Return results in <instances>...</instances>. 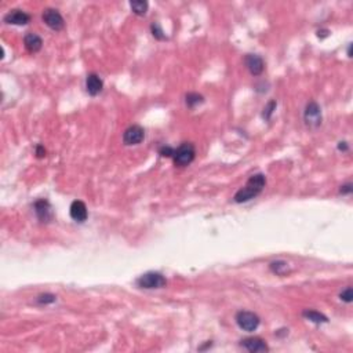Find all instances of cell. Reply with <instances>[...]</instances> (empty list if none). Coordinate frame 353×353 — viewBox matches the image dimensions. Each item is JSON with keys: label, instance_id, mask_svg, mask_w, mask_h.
Returning <instances> with one entry per match:
<instances>
[{"label": "cell", "instance_id": "ba28073f", "mask_svg": "<svg viewBox=\"0 0 353 353\" xmlns=\"http://www.w3.org/2000/svg\"><path fill=\"white\" fill-rule=\"evenodd\" d=\"M33 208H35L36 217L39 218L40 222H51L53 218H54V214H53V208H51V204L49 203V200L46 199H39L36 200L35 204H33Z\"/></svg>", "mask_w": 353, "mask_h": 353}, {"label": "cell", "instance_id": "8992f818", "mask_svg": "<svg viewBox=\"0 0 353 353\" xmlns=\"http://www.w3.org/2000/svg\"><path fill=\"white\" fill-rule=\"evenodd\" d=\"M41 18H43V22H45L46 25L49 26L50 29L56 30V32H60L65 26V21L62 18L60 11L56 10V9H46L43 11Z\"/></svg>", "mask_w": 353, "mask_h": 353}, {"label": "cell", "instance_id": "4fadbf2b", "mask_svg": "<svg viewBox=\"0 0 353 353\" xmlns=\"http://www.w3.org/2000/svg\"><path fill=\"white\" fill-rule=\"evenodd\" d=\"M104 89V81L97 73H90L86 79V90L91 97L98 96Z\"/></svg>", "mask_w": 353, "mask_h": 353}, {"label": "cell", "instance_id": "e0dca14e", "mask_svg": "<svg viewBox=\"0 0 353 353\" xmlns=\"http://www.w3.org/2000/svg\"><path fill=\"white\" fill-rule=\"evenodd\" d=\"M269 268L273 273H276L279 276H283L288 272V263L286 261H275L269 265Z\"/></svg>", "mask_w": 353, "mask_h": 353}, {"label": "cell", "instance_id": "603a6c76", "mask_svg": "<svg viewBox=\"0 0 353 353\" xmlns=\"http://www.w3.org/2000/svg\"><path fill=\"white\" fill-rule=\"evenodd\" d=\"M174 151H175V149L171 147H162L160 148V151H159V153L164 157H172L174 156Z\"/></svg>", "mask_w": 353, "mask_h": 353}, {"label": "cell", "instance_id": "d4e9b609", "mask_svg": "<svg viewBox=\"0 0 353 353\" xmlns=\"http://www.w3.org/2000/svg\"><path fill=\"white\" fill-rule=\"evenodd\" d=\"M35 152H36V156L39 157V159H41V157L46 156V149L43 145H37V147H36Z\"/></svg>", "mask_w": 353, "mask_h": 353}, {"label": "cell", "instance_id": "9a60e30c", "mask_svg": "<svg viewBox=\"0 0 353 353\" xmlns=\"http://www.w3.org/2000/svg\"><path fill=\"white\" fill-rule=\"evenodd\" d=\"M302 316L305 319H308V320H311V322H313V323H316V324L327 323L328 322L327 316H324L323 313L316 312V311H312V309H306V311H303Z\"/></svg>", "mask_w": 353, "mask_h": 353}, {"label": "cell", "instance_id": "7402d4cb", "mask_svg": "<svg viewBox=\"0 0 353 353\" xmlns=\"http://www.w3.org/2000/svg\"><path fill=\"white\" fill-rule=\"evenodd\" d=\"M339 297L342 301H345L346 303H350L353 301V293H352V287H346L343 290L342 293L339 294Z\"/></svg>", "mask_w": 353, "mask_h": 353}, {"label": "cell", "instance_id": "277c9868", "mask_svg": "<svg viewBox=\"0 0 353 353\" xmlns=\"http://www.w3.org/2000/svg\"><path fill=\"white\" fill-rule=\"evenodd\" d=\"M259 322L261 320L257 315L254 312H250V311H240L236 315L237 326L242 328L243 331H247V333L255 331L259 326Z\"/></svg>", "mask_w": 353, "mask_h": 353}, {"label": "cell", "instance_id": "cb8c5ba5", "mask_svg": "<svg viewBox=\"0 0 353 353\" xmlns=\"http://www.w3.org/2000/svg\"><path fill=\"white\" fill-rule=\"evenodd\" d=\"M352 184H346V185H342L341 187V189H339V193H342V195H349V193H352Z\"/></svg>", "mask_w": 353, "mask_h": 353}, {"label": "cell", "instance_id": "30bf717a", "mask_svg": "<svg viewBox=\"0 0 353 353\" xmlns=\"http://www.w3.org/2000/svg\"><path fill=\"white\" fill-rule=\"evenodd\" d=\"M244 64H246L248 72L252 76H259L263 72V69H265L263 60L259 56H257V54H247L246 58H244Z\"/></svg>", "mask_w": 353, "mask_h": 353}, {"label": "cell", "instance_id": "ac0fdd59", "mask_svg": "<svg viewBox=\"0 0 353 353\" xmlns=\"http://www.w3.org/2000/svg\"><path fill=\"white\" fill-rule=\"evenodd\" d=\"M203 101H204L203 97L200 94H197V93H189L185 97V102H187V106H189V108H195L199 104H203Z\"/></svg>", "mask_w": 353, "mask_h": 353}, {"label": "cell", "instance_id": "ffe728a7", "mask_svg": "<svg viewBox=\"0 0 353 353\" xmlns=\"http://www.w3.org/2000/svg\"><path fill=\"white\" fill-rule=\"evenodd\" d=\"M151 30H152V35H153V37L157 39V40H164V39H166V35H164V32H163L162 26L159 25L157 22L152 24Z\"/></svg>", "mask_w": 353, "mask_h": 353}, {"label": "cell", "instance_id": "d6986e66", "mask_svg": "<svg viewBox=\"0 0 353 353\" xmlns=\"http://www.w3.org/2000/svg\"><path fill=\"white\" fill-rule=\"evenodd\" d=\"M276 106H278V104H276L275 100L268 102V105L263 108V113H262V116L265 120H269V119H271V116L273 115V112L276 111Z\"/></svg>", "mask_w": 353, "mask_h": 353}, {"label": "cell", "instance_id": "7a4b0ae2", "mask_svg": "<svg viewBox=\"0 0 353 353\" xmlns=\"http://www.w3.org/2000/svg\"><path fill=\"white\" fill-rule=\"evenodd\" d=\"M196 156V148L192 142H184L180 147L174 151V164L178 167H187L189 166Z\"/></svg>", "mask_w": 353, "mask_h": 353}, {"label": "cell", "instance_id": "3957f363", "mask_svg": "<svg viewBox=\"0 0 353 353\" xmlns=\"http://www.w3.org/2000/svg\"><path fill=\"white\" fill-rule=\"evenodd\" d=\"M166 278L159 272H148L137 279V286L145 290H157L166 287Z\"/></svg>", "mask_w": 353, "mask_h": 353}, {"label": "cell", "instance_id": "5b68a950", "mask_svg": "<svg viewBox=\"0 0 353 353\" xmlns=\"http://www.w3.org/2000/svg\"><path fill=\"white\" fill-rule=\"evenodd\" d=\"M303 120L309 128H318L322 124V109L318 105V102H308L303 112Z\"/></svg>", "mask_w": 353, "mask_h": 353}, {"label": "cell", "instance_id": "2e32d148", "mask_svg": "<svg viewBox=\"0 0 353 353\" xmlns=\"http://www.w3.org/2000/svg\"><path fill=\"white\" fill-rule=\"evenodd\" d=\"M130 7L134 14L137 15H145L148 11V2H142V0H134V2H130Z\"/></svg>", "mask_w": 353, "mask_h": 353}, {"label": "cell", "instance_id": "7c38bea8", "mask_svg": "<svg viewBox=\"0 0 353 353\" xmlns=\"http://www.w3.org/2000/svg\"><path fill=\"white\" fill-rule=\"evenodd\" d=\"M69 214H71L72 219L76 222H84L89 217L86 204L81 200H75L72 203L71 208H69Z\"/></svg>", "mask_w": 353, "mask_h": 353}, {"label": "cell", "instance_id": "44dd1931", "mask_svg": "<svg viewBox=\"0 0 353 353\" xmlns=\"http://www.w3.org/2000/svg\"><path fill=\"white\" fill-rule=\"evenodd\" d=\"M57 297L53 295V294H41L39 297L36 298V302L40 303V305H49V303L56 302Z\"/></svg>", "mask_w": 353, "mask_h": 353}, {"label": "cell", "instance_id": "52a82bcc", "mask_svg": "<svg viewBox=\"0 0 353 353\" xmlns=\"http://www.w3.org/2000/svg\"><path fill=\"white\" fill-rule=\"evenodd\" d=\"M144 138H145V130L138 124H133L123 133V142L124 145H128V147L141 144Z\"/></svg>", "mask_w": 353, "mask_h": 353}, {"label": "cell", "instance_id": "6da1fadb", "mask_svg": "<svg viewBox=\"0 0 353 353\" xmlns=\"http://www.w3.org/2000/svg\"><path fill=\"white\" fill-rule=\"evenodd\" d=\"M267 185V178L263 174H254L250 176V180L246 184V187L239 189L236 195L233 196V200L236 203H247L263 191V188Z\"/></svg>", "mask_w": 353, "mask_h": 353}, {"label": "cell", "instance_id": "484cf974", "mask_svg": "<svg viewBox=\"0 0 353 353\" xmlns=\"http://www.w3.org/2000/svg\"><path fill=\"white\" fill-rule=\"evenodd\" d=\"M338 149H339V151H343V152L349 151L348 144H346V142H345V141L339 142V144H338Z\"/></svg>", "mask_w": 353, "mask_h": 353}, {"label": "cell", "instance_id": "5bb4252c", "mask_svg": "<svg viewBox=\"0 0 353 353\" xmlns=\"http://www.w3.org/2000/svg\"><path fill=\"white\" fill-rule=\"evenodd\" d=\"M24 45H25V49L29 51L30 54H36L41 50L43 47V39L40 36L36 35V33H26L25 37H24Z\"/></svg>", "mask_w": 353, "mask_h": 353}, {"label": "cell", "instance_id": "9c48e42d", "mask_svg": "<svg viewBox=\"0 0 353 353\" xmlns=\"http://www.w3.org/2000/svg\"><path fill=\"white\" fill-rule=\"evenodd\" d=\"M240 345L246 350L251 353H263L269 350V346L267 345V342L259 337H250V338L243 339Z\"/></svg>", "mask_w": 353, "mask_h": 353}, {"label": "cell", "instance_id": "8fae6325", "mask_svg": "<svg viewBox=\"0 0 353 353\" xmlns=\"http://www.w3.org/2000/svg\"><path fill=\"white\" fill-rule=\"evenodd\" d=\"M30 21V15L22 10H11L5 15V22L10 25H26Z\"/></svg>", "mask_w": 353, "mask_h": 353}]
</instances>
